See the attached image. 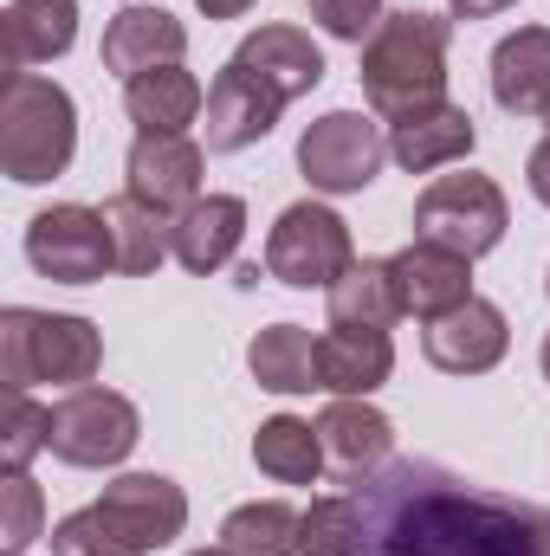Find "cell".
I'll return each mask as SVG.
<instances>
[{"label": "cell", "mask_w": 550, "mask_h": 556, "mask_svg": "<svg viewBox=\"0 0 550 556\" xmlns=\"http://www.w3.org/2000/svg\"><path fill=\"white\" fill-rule=\"evenodd\" d=\"M357 556H550V505L499 498L434 459H389L350 485Z\"/></svg>", "instance_id": "cell-1"}, {"label": "cell", "mask_w": 550, "mask_h": 556, "mask_svg": "<svg viewBox=\"0 0 550 556\" xmlns=\"http://www.w3.org/2000/svg\"><path fill=\"white\" fill-rule=\"evenodd\" d=\"M447 13H421V7H402V13H383V26L363 39V98L376 117H409V111H427L447 98Z\"/></svg>", "instance_id": "cell-2"}, {"label": "cell", "mask_w": 550, "mask_h": 556, "mask_svg": "<svg viewBox=\"0 0 550 556\" xmlns=\"http://www.w3.org/2000/svg\"><path fill=\"white\" fill-rule=\"evenodd\" d=\"M72 149H78V104H72V91L52 85V78L13 72L7 98H0V168L20 188H39V181L72 168Z\"/></svg>", "instance_id": "cell-3"}, {"label": "cell", "mask_w": 550, "mask_h": 556, "mask_svg": "<svg viewBox=\"0 0 550 556\" xmlns=\"http://www.w3.org/2000/svg\"><path fill=\"white\" fill-rule=\"evenodd\" d=\"M104 363V337L85 317H59V311H26L7 304L0 311V382L7 389H85Z\"/></svg>", "instance_id": "cell-4"}, {"label": "cell", "mask_w": 550, "mask_h": 556, "mask_svg": "<svg viewBox=\"0 0 550 556\" xmlns=\"http://www.w3.org/2000/svg\"><path fill=\"white\" fill-rule=\"evenodd\" d=\"M505 227H512V207L492 175H434L414 201V240L447 247L460 260L492 253L505 240Z\"/></svg>", "instance_id": "cell-5"}, {"label": "cell", "mask_w": 550, "mask_h": 556, "mask_svg": "<svg viewBox=\"0 0 550 556\" xmlns=\"http://www.w3.org/2000/svg\"><path fill=\"white\" fill-rule=\"evenodd\" d=\"M350 266H357L350 227L317 201L285 207L273 220V233H266V273L278 285H291V291H330Z\"/></svg>", "instance_id": "cell-6"}, {"label": "cell", "mask_w": 550, "mask_h": 556, "mask_svg": "<svg viewBox=\"0 0 550 556\" xmlns=\"http://www.w3.org/2000/svg\"><path fill=\"white\" fill-rule=\"evenodd\" d=\"M137 440H142V415L117 395V389L85 382V389H72L65 402H52V446H46V453H59L65 466H85V472L124 466V459L137 453Z\"/></svg>", "instance_id": "cell-7"}, {"label": "cell", "mask_w": 550, "mask_h": 556, "mask_svg": "<svg viewBox=\"0 0 550 556\" xmlns=\"http://www.w3.org/2000/svg\"><path fill=\"white\" fill-rule=\"evenodd\" d=\"M26 266L52 285H98L104 273H117V247L104 227V207H78L59 201L46 214H33L26 227Z\"/></svg>", "instance_id": "cell-8"}, {"label": "cell", "mask_w": 550, "mask_h": 556, "mask_svg": "<svg viewBox=\"0 0 550 556\" xmlns=\"http://www.w3.org/2000/svg\"><path fill=\"white\" fill-rule=\"evenodd\" d=\"M389 162V137L363 111H330L298 137V168L317 194H363Z\"/></svg>", "instance_id": "cell-9"}, {"label": "cell", "mask_w": 550, "mask_h": 556, "mask_svg": "<svg viewBox=\"0 0 550 556\" xmlns=\"http://www.w3.org/2000/svg\"><path fill=\"white\" fill-rule=\"evenodd\" d=\"M201 142L182 130H137L130 155H124V194H137L142 207H155L162 220H175L182 207L201 201Z\"/></svg>", "instance_id": "cell-10"}, {"label": "cell", "mask_w": 550, "mask_h": 556, "mask_svg": "<svg viewBox=\"0 0 550 556\" xmlns=\"http://www.w3.org/2000/svg\"><path fill=\"white\" fill-rule=\"evenodd\" d=\"M421 350H427V363L447 369V376H486V369L505 363L512 324H505V311H499L492 298H466L460 311H447V317H434V324L421 330Z\"/></svg>", "instance_id": "cell-11"}, {"label": "cell", "mask_w": 550, "mask_h": 556, "mask_svg": "<svg viewBox=\"0 0 550 556\" xmlns=\"http://www.w3.org/2000/svg\"><path fill=\"white\" fill-rule=\"evenodd\" d=\"M98 511H104L142 556L162 551V544H175V538L188 531V492H182L175 479H162V472H124V479H111L104 498H98Z\"/></svg>", "instance_id": "cell-12"}, {"label": "cell", "mask_w": 550, "mask_h": 556, "mask_svg": "<svg viewBox=\"0 0 550 556\" xmlns=\"http://www.w3.org/2000/svg\"><path fill=\"white\" fill-rule=\"evenodd\" d=\"M278 111H285V98H278L273 85H260L247 65H221V78L208 85V149L214 155H240V149H253V142L273 137Z\"/></svg>", "instance_id": "cell-13"}, {"label": "cell", "mask_w": 550, "mask_h": 556, "mask_svg": "<svg viewBox=\"0 0 550 556\" xmlns=\"http://www.w3.org/2000/svg\"><path fill=\"white\" fill-rule=\"evenodd\" d=\"M317 440H324V466H330L343 485L383 472L389 453H396V427H389V415L370 408L363 395H337V402L317 415Z\"/></svg>", "instance_id": "cell-14"}, {"label": "cell", "mask_w": 550, "mask_h": 556, "mask_svg": "<svg viewBox=\"0 0 550 556\" xmlns=\"http://www.w3.org/2000/svg\"><path fill=\"white\" fill-rule=\"evenodd\" d=\"M240 240H247V201L240 194H201L195 207H182L168 220V247H175L182 273L195 278L221 273L240 253Z\"/></svg>", "instance_id": "cell-15"}, {"label": "cell", "mask_w": 550, "mask_h": 556, "mask_svg": "<svg viewBox=\"0 0 550 556\" xmlns=\"http://www.w3.org/2000/svg\"><path fill=\"white\" fill-rule=\"evenodd\" d=\"M389 266H396L402 311L421 317V324H434V317H447V311H460V304L473 298V260H460V253H447V247L414 240V247H402Z\"/></svg>", "instance_id": "cell-16"}, {"label": "cell", "mask_w": 550, "mask_h": 556, "mask_svg": "<svg viewBox=\"0 0 550 556\" xmlns=\"http://www.w3.org/2000/svg\"><path fill=\"white\" fill-rule=\"evenodd\" d=\"M234 65H247L260 85H273L285 104L324 85V52H317V39L304 26H260V33H247Z\"/></svg>", "instance_id": "cell-17"}, {"label": "cell", "mask_w": 550, "mask_h": 556, "mask_svg": "<svg viewBox=\"0 0 550 556\" xmlns=\"http://www.w3.org/2000/svg\"><path fill=\"white\" fill-rule=\"evenodd\" d=\"M473 142H479L473 117H466L460 104H447V98L389 124V155H396L409 175H434V168H447V162H466Z\"/></svg>", "instance_id": "cell-18"}, {"label": "cell", "mask_w": 550, "mask_h": 556, "mask_svg": "<svg viewBox=\"0 0 550 556\" xmlns=\"http://www.w3.org/2000/svg\"><path fill=\"white\" fill-rule=\"evenodd\" d=\"M492 98L512 117H550V26H518L492 46Z\"/></svg>", "instance_id": "cell-19"}, {"label": "cell", "mask_w": 550, "mask_h": 556, "mask_svg": "<svg viewBox=\"0 0 550 556\" xmlns=\"http://www.w3.org/2000/svg\"><path fill=\"white\" fill-rule=\"evenodd\" d=\"M188 52V26L162 7H124L111 26H104V72L117 78H137L155 65H182Z\"/></svg>", "instance_id": "cell-20"}, {"label": "cell", "mask_w": 550, "mask_h": 556, "mask_svg": "<svg viewBox=\"0 0 550 556\" xmlns=\"http://www.w3.org/2000/svg\"><path fill=\"white\" fill-rule=\"evenodd\" d=\"M396 376V343L389 330H337L317 337V389L324 395H376Z\"/></svg>", "instance_id": "cell-21"}, {"label": "cell", "mask_w": 550, "mask_h": 556, "mask_svg": "<svg viewBox=\"0 0 550 556\" xmlns=\"http://www.w3.org/2000/svg\"><path fill=\"white\" fill-rule=\"evenodd\" d=\"M409 311H402V291H396V266L389 260H357L350 273L330 285V324L337 330H396Z\"/></svg>", "instance_id": "cell-22"}, {"label": "cell", "mask_w": 550, "mask_h": 556, "mask_svg": "<svg viewBox=\"0 0 550 556\" xmlns=\"http://www.w3.org/2000/svg\"><path fill=\"white\" fill-rule=\"evenodd\" d=\"M201 78L182 72V65H155V72H137L124 78V111L137 130H188L201 117Z\"/></svg>", "instance_id": "cell-23"}, {"label": "cell", "mask_w": 550, "mask_h": 556, "mask_svg": "<svg viewBox=\"0 0 550 556\" xmlns=\"http://www.w3.org/2000/svg\"><path fill=\"white\" fill-rule=\"evenodd\" d=\"M72 39H78V0H7V59H13V72L65 59Z\"/></svg>", "instance_id": "cell-24"}, {"label": "cell", "mask_w": 550, "mask_h": 556, "mask_svg": "<svg viewBox=\"0 0 550 556\" xmlns=\"http://www.w3.org/2000/svg\"><path fill=\"white\" fill-rule=\"evenodd\" d=\"M247 369L273 395H311L317 389V343L298 324H273V330H260L247 343Z\"/></svg>", "instance_id": "cell-25"}, {"label": "cell", "mask_w": 550, "mask_h": 556, "mask_svg": "<svg viewBox=\"0 0 550 556\" xmlns=\"http://www.w3.org/2000/svg\"><path fill=\"white\" fill-rule=\"evenodd\" d=\"M253 466L278 479V485H311L324 472V440H317V420L298 415H273L253 433Z\"/></svg>", "instance_id": "cell-26"}, {"label": "cell", "mask_w": 550, "mask_h": 556, "mask_svg": "<svg viewBox=\"0 0 550 556\" xmlns=\"http://www.w3.org/2000/svg\"><path fill=\"white\" fill-rule=\"evenodd\" d=\"M104 227H111V247H117V273H155L175 247H168V220L155 214V207H142L137 194H117V201H104Z\"/></svg>", "instance_id": "cell-27"}, {"label": "cell", "mask_w": 550, "mask_h": 556, "mask_svg": "<svg viewBox=\"0 0 550 556\" xmlns=\"http://www.w3.org/2000/svg\"><path fill=\"white\" fill-rule=\"evenodd\" d=\"M304 544V511H291V505H240V511H227V525H221V551L234 556H298Z\"/></svg>", "instance_id": "cell-28"}, {"label": "cell", "mask_w": 550, "mask_h": 556, "mask_svg": "<svg viewBox=\"0 0 550 556\" xmlns=\"http://www.w3.org/2000/svg\"><path fill=\"white\" fill-rule=\"evenodd\" d=\"M52 446V408H39L26 389H7L0 402V472H26L33 453Z\"/></svg>", "instance_id": "cell-29"}, {"label": "cell", "mask_w": 550, "mask_h": 556, "mask_svg": "<svg viewBox=\"0 0 550 556\" xmlns=\"http://www.w3.org/2000/svg\"><path fill=\"white\" fill-rule=\"evenodd\" d=\"M46 498H39V485L26 479V472H7L0 479V544H7V556H26L46 531Z\"/></svg>", "instance_id": "cell-30"}, {"label": "cell", "mask_w": 550, "mask_h": 556, "mask_svg": "<svg viewBox=\"0 0 550 556\" xmlns=\"http://www.w3.org/2000/svg\"><path fill=\"white\" fill-rule=\"evenodd\" d=\"M52 556H142L98 505H85V511H72L59 531H52Z\"/></svg>", "instance_id": "cell-31"}, {"label": "cell", "mask_w": 550, "mask_h": 556, "mask_svg": "<svg viewBox=\"0 0 550 556\" xmlns=\"http://www.w3.org/2000/svg\"><path fill=\"white\" fill-rule=\"evenodd\" d=\"M304 556H357V505H350V492L343 498H317L311 511H304Z\"/></svg>", "instance_id": "cell-32"}, {"label": "cell", "mask_w": 550, "mask_h": 556, "mask_svg": "<svg viewBox=\"0 0 550 556\" xmlns=\"http://www.w3.org/2000/svg\"><path fill=\"white\" fill-rule=\"evenodd\" d=\"M311 20H317L330 39L363 46V39L383 26V0H311Z\"/></svg>", "instance_id": "cell-33"}, {"label": "cell", "mask_w": 550, "mask_h": 556, "mask_svg": "<svg viewBox=\"0 0 550 556\" xmlns=\"http://www.w3.org/2000/svg\"><path fill=\"white\" fill-rule=\"evenodd\" d=\"M525 181H532V194L550 207V137L532 149V162H525Z\"/></svg>", "instance_id": "cell-34"}, {"label": "cell", "mask_w": 550, "mask_h": 556, "mask_svg": "<svg viewBox=\"0 0 550 556\" xmlns=\"http://www.w3.org/2000/svg\"><path fill=\"white\" fill-rule=\"evenodd\" d=\"M447 7H453V20H492V13H505L518 0H447Z\"/></svg>", "instance_id": "cell-35"}, {"label": "cell", "mask_w": 550, "mask_h": 556, "mask_svg": "<svg viewBox=\"0 0 550 556\" xmlns=\"http://www.w3.org/2000/svg\"><path fill=\"white\" fill-rule=\"evenodd\" d=\"M195 7H201L208 20H240V13H247V7H260V0H195Z\"/></svg>", "instance_id": "cell-36"}, {"label": "cell", "mask_w": 550, "mask_h": 556, "mask_svg": "<svg viewBox=\"0 0 550 556\" xmlns=\"http://www.w3.org/2000/svg\"><path fill=\"white\" fill-rule=\"evenodd\" d=\"M188 556H234V551H221V544H214V551H188Z\"/></svg>", "instance_id": "cell-37"}, {"label": "cell", "mask_w": 550, "mask_h": 556, "mask_svg": "<svg viewBox=\"0 0 550 556\" xmlns=\"http://www.w3.org/2000/svg\"><path fill=\"white\" fill-rule=\"evenodd\" d=\"M538 363H545V382H550V337H545V356H538Z\"/></svg>", "instance_id": "cell-38"}, {"label": "cell", "mask_w": 550, "mask_h": 556, "mask_svg": "<svg viewBox=\"0 0 550 556\" xmlns=\"http://www.w3.org/2000/svg\"><path fill=\"white\" fill-rule=\"evenodd\" d=\"M545 291H550V278H545Z\"/></svg>", "instance_id": "cell-39"}]
</instances>
